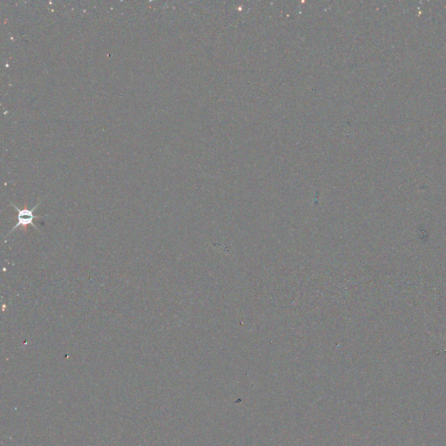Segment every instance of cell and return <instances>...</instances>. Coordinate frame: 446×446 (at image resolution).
Returning a JSON list of instances; mask_svg holds the SVG:
<instances>
[{"instance_id":"cell-1","label":"cell","mask_w":446,"mask_h":446,"mask_svg":"<svg viewBox=\"0 0 446 446\" xmlns=\"http://www.w3.org/2000/svg\"><path fill=\"white\" fill-rule=\"evenodd\" d=\"M40 203H38V204H37L34 208H32V209H19L16 205H14L13 203H11V204H12L13 208L16 209L18 213H19V214H18V223L13 227V229L11 230L10 233L7 234V235L12 234L15 229H17V228L20 227V226L26 227V226H28V225H32V228H35L36 230H39V228H37V226L33 223V222H34L35 219L43 217L41 215L37 216V215H34V211H35L36 209H38V207H39ZM40 233H41V232H40Z\"/></svg>"}]
</instances>
